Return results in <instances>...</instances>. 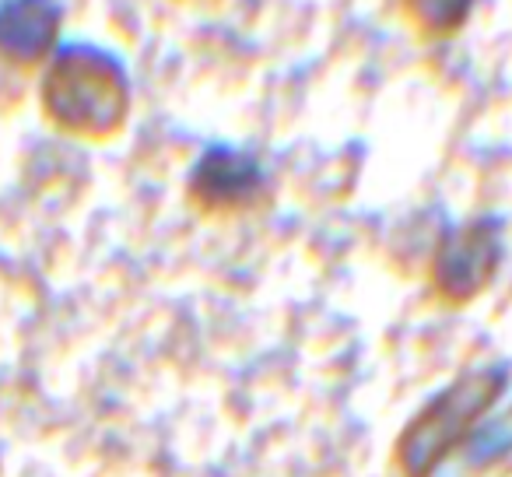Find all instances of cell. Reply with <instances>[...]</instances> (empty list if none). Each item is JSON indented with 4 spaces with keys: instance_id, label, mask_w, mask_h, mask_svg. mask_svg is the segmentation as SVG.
<instances>
[{
    "instance_id": "1",
    "label": "cell",
    "mask_w": 512,
    "mask_h": 477,
    "mask_svg": "<svg viewBox=\"0 0 512 477\" xmlns=\"http://www.w3.org/2000/svg\"><path fill=\"white\" fill-rule=\"evenodd\" d=\"M43 109L67 134L109 137L127 120V71L102 46H64V50H57L50 71L43 78Z\"/></svg>"
},
{
    "instance_id": "2",
    "label": "cell",
    "mask_w": 512,
    "mask_h": 477,
    "mask_svg": "<svg viewBox=\"0 0 512 477\" xmlns=\"http://www.w3.org/2000/svg\"><path fill=\"white\" fill-rule=\"evenodd\" d=\"M502 257L495 221H470L442 243L435 257V285L449 299H470L477 288L491 281Z\"/></svg>"
},
{
    "instance_id": "3",
    "label": "cell",
    "mask_w": 512,
    "mask_h": 477,
    "mask_svg": "<svg viewBox=\"0 0 512 477\" xmlns=\"http://www.w3.org/2000/svg\"><path fill=\"white\" fill-rule=\"evenodd\" d=\"M488 400H491V386L484 383V379H477V383H470V386H460V390H449L442 400H435L432 411L421 414V421L407 432L404 446H400L404 449L407 467H411V460H418L414 470H425L428 474V467L446 453L449 442L470 425L477 407H484Z\"/></svg>"
},
{
    "instance_id": "4",
    "label": "cell",
    "mask_w": 512,
    "mask_h": 477,
    "mask_svg": "<svg viewBox=\"0 0 512 477\" xmlns=\"http://www.w3.org/2000/svg\"><path fill=\"white\" fill-rule=\"evenodd\" d=\"M60 18L57 0H0V57L18 67L46 60L57 46Z\"/></svg>"
},
{
    "instance_id": "5",
    "label": "cell",
    "mask_w": 512,
    "mask_h": 477,
    "mask_svg": "<svg viewBox=\"0 0 512 477\" xmlns=\"http://www.w3.org/2000/svg\"><path fill=\"white\" fill-rule=\"evenodd\" d=\"M260 179L264 176H260L256 158L232 148H211L193 165L190 193L197 204L211 207V211H225V207L249 204L260 190Z\"/></svg>"
},
{
    "instance_id": "6",
    "label": "cell",
    "mask_w": 512,
    "mask_h": 477,
    "mask_svg": "<svg viewBox=\"0 0 512 477\" xmlns=\"http://www.w3.org/2000/svg\"><path fill=\"white\" fill-rule=\"evenodd\" d=\"M474 0H404V11L425 36H449L467 22Z\"/></svg>"
}]
</instances>
